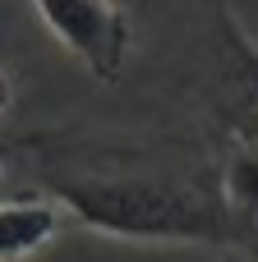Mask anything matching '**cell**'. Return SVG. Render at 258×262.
Segmentation results:
<instances>
[{
    "instance_id": "4",
    "label": "cell",
    "mask_w": 258,
    "mask_h": 262,
    "mask_svg": "<svg viewBox=\"0 0 258 262\" xmlns=\"http://www.w3.org/2000/svg\"><path fill=\"white\" fill-rule=\"evenodd\" d=\"M65 226V207L46 193L0 198V262H23L42 253Z\"/></svg>"
},
{
    "instance_id": "3",
    "label": "cell",
    "mask_w": 258,
    "mask_h": 262,
    "mask_svg": "<svg viewBox=\"0 0 258 262\" xmlns=\"http://www.w3.org/2000/svg\"><path fill=\"white\" fill-rule=\"evenodd\" d=\"M208 69H212V101H217V120L226 138L258 147V41L240 28L226 0L212 5Z\"/></svg>"
},
{
    "instance_id": "5",
    "label": "cell",
    "mask_w": 258,
    "mask_h": 262,
    "mask_svg": "<svg viewBox=\"0 0 258 262\" xmlns=\"http://www.w3.org/2000/svg\"><path fill=\"white\" fill-rule=\"evenodd\" d=\"M226 203H231V235L235 249L258 262V147L226 138Z\"/></svg>"
},
{
    "instance_id": "6",
    "label": "cell",
    "mask_w": 258,
    "mask_h": 262,
    "mask_svg": "<svg viewBox=\"0 0 258 262\" xmlns=\"http://www.w3.org/2000/svg\"><path fill=\"white\" fill-rule=\"evenodd\" d=\"M9 106H14V88H9V74L0 69V129H5ZM5 157H9V147H5V138H0V170H5Z\"/></svg>"
},
{
    "instance_id": "1",
    "label": "cell",
    "mask_w": 258,
    "mask_h": 262,
    "mask_svg": "<svg viewBox=\"0 0 258 262\" xmlns=\"http://www.w3.org/2000/svg\"><path fill=\"white\" fill-rule=\"evenodd\" d=\"M46 198L78 226L134 244L235 249L226 203V143L74 138L42 134L9 147Z\"/></svg>"
},
{
    "instance_id": "2",
    "label": "cell",
    "mask_w": 258,
    "mask_h": 262,
    "mask_svg": "<svg viewBox=\"0 0 258 262\" xmlns=\"http://www.w3.org/2000/svg\"><path fill=\"white\" fill-rule=\"evenodd\" d=\"M46 32L102 83H115L134 51V28L120 0H32Z\"/></svg>"
}]
</instances>
